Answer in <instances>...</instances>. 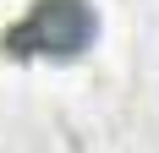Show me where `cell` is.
<instances>
[{
    "label": "cell",
    "instance_id": "1",
    "mask_svg": "<svg viewBox=\"0 0 159 153\" xmlns=\"http://www.w3.org/2000/svg\"><path fill=\"white\" fill-rule=\"evenodd\" d=\"M99 38V11L88 0H33L16 16L0 49L11 60H71Z\"/></svg>",
    "mask_w": 159,
    "mask_h": 153
}]
</instances>
